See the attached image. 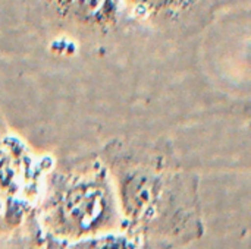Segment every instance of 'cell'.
<instances>
[{"label":"cell","mask_w":251,"mask_h":249,"mask_svg":"<svg viewBox=\"0 0 251 249\" xmlns=\"http://www.w3.org/2000/svg\"><path fill=\"white\" fill-rule=\"evenodd\" d=\"M113 182L121 232L141 249H176L203 238L199 176L165 139L115 138L99 153Z\"/></svg>","instance_id":"cell-1"},{"label":"cell","mask_w":251,"mask_h":249,"mask_svg":"<svg viewBox=\"0 0 251 249\" xmlns=\"http://www.w3.org/2000/svg\"><path fill=\"white\" fill-rule=\"evenodd\" d=\"M1 139H3V138H1ZM0 147H1V141H0Z\"/></svg>","instance_id":"cell-8"},{"label":"cell","mask_w":251,"mask_h":249,"mask_svg":"<svg viewBox=\"0 0 251 249\" xmlns=\"http://www.w3.org/2000/svg\"><path fill=\"white\" fill-rule=\"evenodd\" d=\"M51 160H38L16 138L0 147V236L19 229L35 213L43 179Z\"/></svg>","instance_id":"cell-3"},{"label":"cell","mask_w":251,"mask_h":249,"mask_svg":"<svg viewBox=\"0 0 251 249\" xmlns=\"http://www.w3.org/2000/svg\"><path fill=\"white\" fill-rule=\"evenodd\" d=\"M41 235L76 241L121 232L112 178L99 153L53 161L37 204Z\"/></svg>","instance_id":"cell-2"},{"label":"cell","mask_w":251,"mask_h":249,"mask_svg":"<svg viewBox=\"0 0 251 249\" xmlns=\"http://www.w3.org/2000/svg\"><path fill=\"white\" fill-rule=\"evenodd\" d=\"M97 245H99V236L68 241L49 235H41L40 249H97Z\"/></svg>","instance_id":"cell-6"},{"label":"cell","mask_w":251,"mask_h":249,"mask_svg":"<svg viewBox=\"0 0 251 249\" xmlns=\"http://www.w3.org/2000/svg\"><path fill=\"white\" fill-rule=\"evenodd\" d=\"M97 249H141V247L128 235L122 232H115L99 236Z\"/></svg>","instance_id":"cell-7"},{"label":"cell","mask_w":251,"mask_h":249,"mask_svg":"<svg viewBox=\"0 0 251 249\" xmlns=\"http://www.w3.org/2000/svg\"><path fill=\"white\" fill-rule=\"evenodd\" d=\"M125 15L168 38H190L206 29L224 0H122Z\"/></svg>","instance_id":"cell-4"},{"label":"cell","mask_w":251,"mask_h":249,"mask_svg":"<svg viewBox=\"0 0 251 249\" xmlns=\"http://www.w3.org/2000/svg\"><path fill=\"white\" fill-rule=\"evenodd\" d=\"M32 3L47 19L81 35H106L125 15L122 0H32Z\"/></svg>","instance_id":"cell-5"}]
</instances>
